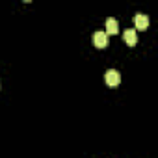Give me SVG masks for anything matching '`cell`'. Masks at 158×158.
<instances>
[{"instance_id":"obj_1","label":"cell","mask_w":158,"mask_h":158,"mask_svg":"<svg viewBox=\"0 0 158 158\" xmlns=\"http://www.w3.org/2000/svg\"><path fill=\"white\" fill-rule=\"evenodd\" d=\"M104 78H106V84H108V86H112V88H114V86H117V84L121 82V74H119L115 69H108V71H106V74H104Z\"/></svg>"},{"instance_id":"obj_2","label":"cell","mask_w":158,"mask_h":158,"mask_svg":"<svg viewBox=\"0 0 158 158\" xmlns=\"http://www.w3.org/2000/svg\"><path fill=\"white\" fill-rule=\"evenodd\" d=\"M93 43H95V47L97 48H104L106 45H108V35L104 34V32H95L93 34Z\"/></svg>"},{"instance_id":"obj_3","label":"cell","mask_w":158,"mask_h":158,"mask_svg":"<svg viewBox=\"0 0 158 158\" xmlns=\"http://www.w3.org/2000/svg\"><path fill=\"white\" fill-rule=\"evenodd\" d=\"M134 26H136V30H147V26H149V17L143 15V13H138V15L134 17Z\"/></svg>"},{"instance_id":"obj_4","label":"cell","mask_w":158,"mask_h":158,"mask_svg":"<svg viewBox=\"0 0 158 158\" xmlns=\"http://www.w3.org/2000/svg\"><path fill=\"white\" fill-rule=\"evenodd\" d=\"M123 37H125V41H127V45H128V47H134V45L138 43V35H136V30H125Z\"/></svg>"},{"instance_id":"obj_5","label":"cell","mask_w":158,"mask_h":158,"mask_svg":"<svg viewBox=\"0 0 158 158\" xmlns=\"http://www.w3.org/2000/svg\"><path fill=\"white\" fill-rule=\"evenodd\" d=\"M119 32V26H117V21L115 19H106V35L108 34H117Z\"/></svg>"}]
</instances>
